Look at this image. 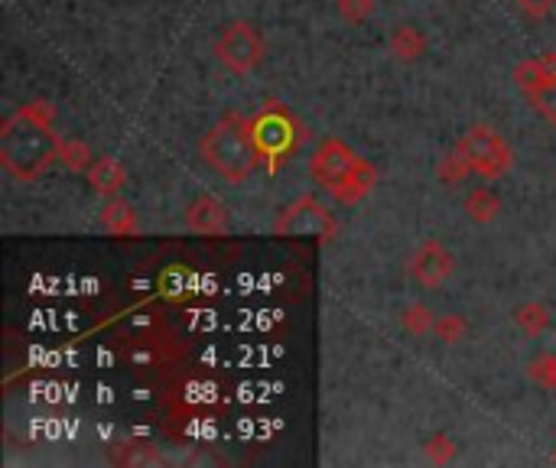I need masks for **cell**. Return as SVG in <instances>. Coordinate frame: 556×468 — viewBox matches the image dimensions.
<instances>
[{
	"label": "cell",
	"mask_w": 556,
	"mask_h": 468,
	"mask_svg": "<svg viewBox=\"0 0 556 468\" xmlns=\"http://www.w3.org/2000/svg\"><path fill=\"white\" fill-rule=\"evenodd\" d=\"M426 36L423 30H417V26H410V23H400L397 30L391 33V39H387V49H391V56L397 62H417L426 56Z\"/></svg>",
	"instance_id": "cell-12"
},
{
	"label": "cell",
	"mask_w": 556,
	"mask_h": 468,
	"mask_svg": "<svg viewBox=\"0 0 556 468\" xmlns=\"http://www.w3.org/2000/svg\"><path fill=\"white\" fill-rule=\"evenodd\" d=\"M527 101L534 104V111L543 117V121L556 127V78L543 85V88H537L534 95H527Z\"/></svg>",
	"instance_id": "cell-24"
},
{
	"label": "cell",
	"mask_w": 556,
	"mask_h": 468,
	"mask_svg": "<svg viewBox=\"0 0 556 468\" xmlns=\"http://www.w3.org/2000/svg\"><path fill=\"white\" fill-rule=\"evenodd\" d=\"M280 231H296V234H329L332 221L329 212L313 199H300L287 215L280 218Z\"/></svg>",
	"instance_id": "cell-9"
},
{
	"label": "cell",
	"mask_w": 556,
	"mask_h": 468,
	"mask_svg": "<svg viewBox=\"0 0 556 468\" xmlns=\"http://www.w3.org/2000/svg\"><path fill=\"white\" fill-rule=\"evenodd\" d=\"M98 225L105 228L108 234H118V238H124V234H137V228H140L137 212L124 199H118V195H111V199L101 205Z\"/></svg>",
	"instance_id": "cell-14"
},
{
	"label": "cell",
	"mask_w": 556,
	"mask_h": 468,
	"mask_svg": "<svg viewBox=\"0 0 556 468\" xmlns=\"http://www.w3.org/2000/svg\"><path fill=\"white\" fill-rule=\"evenodd\" d=\"M452 270H456V257H452V251L443 241H433V238L423 241L410 260V277L420 286H426V290L443 286L452 277Z\"/></svg>",
	"instance_id": "cell-6"
},
{
	"label": "cell",
	"mask_w": 556,
	"mask_h": 468,
	"mask_svg": "<svg viewBox=\"0 0 556 468\" xmlns=\"http://www.w3.org/2000/svg\"><path fill=\"white\" fill-rule=\"evenodd\" d=\"M553 78H556V52H543V56L527 59L514 69V85L524 98L534 95V91L547 82H553Z\"/></svg>",
	"instance_id": "cell-10"
},
{
	"label": "cell",
	"mask_w": 556,
	"mask_h": 468,
	"mask_svg": "<svg viewBox=\"0 0 556 468\" xmlns=\"http://www.w3.org/2000/svg\"><path fill=\"white\" fill-rule=\"evenodd\" d=\"M514 7L527 13L530 20H543L556 7V0H514Z\"/></svg>",
	"instance_id": "cell-25"
},
{
	"label": "cell",
	"mask_w": 556,
	"mask_h": 468,
	"mask_svg": "<svg viewBox=\"0 0 556 468\" xmlns=\"http://www.w3.org/2000/svg\"><path fill=\"white\" fill-rule=\"evenodd\" d=\"M469 335V322L456 312H446V316H436V325H433V338H439L443 345H459L462 338Z\"/></svg>",
	"instance_id": "cell-19"
},
{
	"label": "cell",
	"mask_w": 556,
	"mask_h": 468,
	"mask_svg": "<svg viewBox=\"0 0 556 468\" xmlns=\"http://www.w3.org/2000/svg\"><path fill=\"white\" fill-rule=\"evenodd\" d=\"M465 215H469V221H475V225H488V221H495L498 212H501V199L491 189H472L469 195H465Z\"/></svg>",
	"instance_id": "cell-15"
},
{
	"label": "cell",
	"mask_w": 556,
	"mask_h": 468,
	"mask_svg": "<svg viewBox=\"0 0 556 468\" xmlns=\"http://www.w3.org/2000/svg\"><path fill=\"white\" fill-rule=\"evenodd\" d=\"M59 160L66 163L72 173H85V169L92 166L95 156L88 153V147H85V143H79V140H62L59 143Z\"/></svg>",
	"instance_id": "cell-21"
},
{
	"label": "cell",
	"mask_w": 556,
	"mask_h": 468,
	"mask_svg": "<svg viewBox=\"0 0 556 468\" xmlns=\"http://www.w3.org/2000/svg\"><path fill=\"white\" fill-rule=\"evenodd\" d=\"M358 163V156L345 147L339 137H329L319 143V150L313 153V160H309V176H313L319 186H339V182L352 173Z\"/></svg>",
	"instance_id": "cell-7"
},
{
	"label": "cell",
	"mask_w": 556,
	"mask_h": 468,
	"mask_svg": "<svg viewBox=\"0 0 556 468\" xmlns=\"http://www.w3.org/2000/svg\"><path fill=\"white\" fill-rule=\"evenodd\" d=\"M251 137L257 143V150H261V160H267L270 169H277L287 156H293L296 147H300L303 127L296 124V117L290 111L270 108L251 121Z\"/></svg>",
	"instance_id": "cell-3"
},
{
	"label": "cell",
	"mask_w": 556,
	"mask_h": 468,
	"mask_svg": "<svg viewBox=\"0 0 556 468\" xmlns=\"http://www.w3.org/2000/svg\"><path fill=\"white\" fill-rule=\"evenodd\" d=\"M514 325L527 338H540L543 332L550 329V309L543 306V303H534V299H530V303H521V306L514 309Z\"/></svg>",
	"instance_id": "cell-16"
},
{
	"label": "cell",
	"mask_w": 556,
	"mask_h": 468,
	"mask_svg": "<svg viewBox=\"0 0 556 468\" xmlns=\"http://www.w3.org/2000/svg\"><path fill=\"white\" fill-rule=\"evenodd\" d=\"M335 10H339V17L345 23H368L374 17V10H378V0H335Z\"/></svg>",
	"instance_id": "cell-22"
},
{
	"label": "cell",
	"mask_w": 556,
	"mask_h": 468,
	"mask_svg": "<svg viewBox=\"0 0 556 468\" xmlns=\"http://www.w3.org/2000/svg\"><path fill=\"white\" fill-rule=\"evenodd\" d=\"M456 147L465 153V160H469L472 173H478L482 179H498V176L508 173L511 163H514L511 143L504 140L498 130H491L485 124H475V127L465 130Z\"/></svg>",
	"instance_id": "cell-4"
},
{
	"label": "cell",
	"mask_w": 556,
	"mask_h": 468,
	"mask_svg": "<svg viewBox=\"0 0 556 468\" xmlns=\"http://www.w3.org/2000/svg\"><path fill=\"white\" fill-rule=\"evenodd\" d=\"M199 153L218 176L235 182V186L248 182L257 163H261V150L251 137V121H244L238 114H225L222 121L205 130L199 140Z\"/></svg>",
	"instance_id": "cell-2"
},
{
	"label": "cell",
	"mask_w": 556,
	"mask_h": 468,
	"mask_svg": "<svg viewBox=\"0 0 556 468\" xmlns=\"http://www.w3.org/2000/svg\"><path fill=\"white\" fill-rule=\"evenodd\" d=\"M469 173H472V166H469V160H465V153L459 147L452 153H446L436 166V176L443 179V186H459Z\"/></svg>",
	"instance_id": "cell-18"
},
{
	"label": "cell",
	"mask_w": 556,
	"mask_h": 468,
	"mask_svg": "<svg viewBox=\"0 0 556 468\" xmlns=\"http://www.w3.org/2000/svg\"><path fill=\"white\" fill-rule=\"evenodd\" d=\"M88 182H92V189L98 195H105V199H111V195H121L124 182H127V173L124 166L114 160V156H95L92 166L85 169Z\"/></svg>",
	"instance_id": "cell-11"
},
{
	"label": "cell",
	"mask_w": 556,
	"mask_h": 468,
	"mask_svg": "<svg viewBox=\"0 0 556 468\" xmlns=\"http://www.w3.org/2000/svg\"><path fill=\"white\" fill-rule=\"evenodd\" d=\"M527 377L534 381L540 390H556V351L550 355H540L527 364Z\"/></svg>",
	"instance_id": "cell-20"
},
{
	"label": "cell",
	"mask_w": 556,
	"mask_h": 468,
	"mask_svg": "<svg viewBox=\"0 0 556 468\" xmlns=\"http://www.w3.org/2000/svg\"><path fill=\"white\" fill-rule=\"evenodd\" d=\"M215 56L228 72L248 75L264 59V39L257 33V26L248 20H235L222 26V33L215 39Z\"/></svg>",
	"instance_id": "cell-5"
},
{
	"label": "cell",
	"mask_w": 556,
	"mask_h": 468,
	"mask_svg": "<svg viewBox=\"0 0 556 468\" xmlns=\"http://www.w3.org/2000/svg\"><path fill=\"white\" fill-rule=\"evenodd\" d=\"M374 182H378V176H374V166L365 163V160L358 156V163H355L352 173H348V176L339 182V186H332L329 192H332L339 202H358V199H365V195L374 189Z\"/></svg>",
	"instance_id": "cell-13"
},
{
	"label": "cell",
	"mask_w": 556,
	"mask_h": 468,
	"mask_svg": "<svg viewBox=\"0 0 556 468\" xmlns=\"http://www.w3.org/2000/svg\"><path fill=\"white\" fill-rule=\"evenodd\" d=\"M456 452H459V446H456V442H452L446 433L430 436V439H426V446H423V455H426V459H430L433 465H449L452 459H456Z\"/></svg>",
	"instance_id": "cell-23"
},
{
	"label": "cell",
	"mask_w": 556,
	"mask_h": 468,
	"mask_svg": "<svg viewBox=\"0 0 556 468\" xmlns=\"http://www.w3.org/2000/svg\"><path fill=\"white\" fill-rule=\"evenodd\" d=\"M186 228L196 234H225L228 231V205L215 195L202 192L186 205Z\"/></svg>",
	"instance_id": "cell-8"
},
{
	"label": "cell",
	"mask_w": 556,
	"mask_h": 468,
	"mask_svg": "<svg viewBox=\"0 0 556 468\" xmlns=\"http://www.w3.org/2000/svg\"><path fill=\"white\" fill-rule=\"evenodd\" d=\"M56 111L46 101L23 104L0 127V163L17 179H40L43 169L59 160V134L53 130Z\"/></svg>",
	"instance_id": "cell-1"
},
{
	"label": "cell",
	"mask_w": 556,
	"mask_h": 468,
	"mask_svg": "<svg viewBox=\"0 0 556 468\" xmlns=\"http://www.w3.org/2000/svg\"><path fill=\"white\" fill-rule=\"evenodd\" d=\"M550 459H553V462H556V446H553V455H550Z\"/></svg>",
	"instance_id": "cell-26"
},
{
	"label": "cell",
	"mask_w": 556,
	"mask_h": 468,
	"mask_svg": "<svg viewBox=\"0 0 556 468\" xmlns=\"http://www.w3.org/2000/svg\"><path fill=\"white\" fill-rule=\"evenodd\" d=\"M400 322H404V332L413 335V338H426L433 335V325H436V312L430 306L423 303H413L404 309V316H400Z\"/></svg>",
	"instance_id": "cell-17"
}]
</instances>
